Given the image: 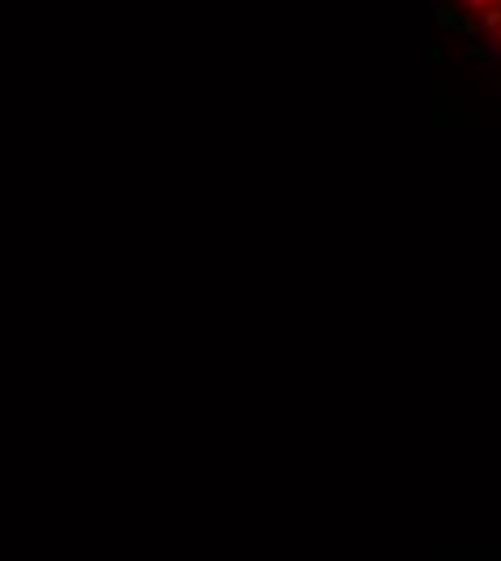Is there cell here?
Returning <instances> with one entry per match:
<instances>
[{"label": "cell", "instance_id": "1", "mask_svg": "<svg viewBox=\"0 0 501 561\" xmlns=\"http://www.w3.org/2000/svg\"><path fill=\"white\" fill-rule=\"evenodd\" d=\"M467 5L480 13V26H484V31H489L493 48L501 52V0H467Z\"/></svg>", "mask_w": 501, "mask_h": 561}]
</instances>
